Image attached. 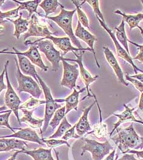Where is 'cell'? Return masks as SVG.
Instances as JSON below:
<instances>
[{
    "mask_svg": "<svg viewBox=\"0 0 143 160\" xmlns=\"http://www.w3.org/2000/svg\"><path fill=\"white\" fill-rule=\"evenodd\" d=\"M130 77L131 78L139 80L143 84V73H138V74H136L135 75H130Z\"/></svg>",
    "mask_w": 143,
    "mask_h": 160,
    "instance_id": "cell-45",
    "label": "cell"
},
{
    "mask_svg": "<svg viewBox=\"0 0 143 160\" xmlns=\"http://www.w3.org/2000/svg\"><path fill=\"white\" fill-rule=\"evenodd\" d=\"M61 4L58 0H44L42 1L39 6L45 11V17H49V15L54 12L59 6H61Z\"/></svg>",
    "mask_w": 143,
    "mask_h": 160,
    "instance_id": "cell-29",
    "label": "cell"
},
{
    "mask_svg": "<svg viewBox=\"0 0 143 160\" xmlns=\"http://www.w3.org/2000/svg\"><path fill=\"white\" fill-rule=\"evenodd\" d=\"M17 57L18 60V66L21 72L25 75L34 78V80L39 83L36 77L38 73L34 65L24 56L17 54Z\"/></svg>",
    "mask_w": 143,
    "mask_h": 160,
    "instance_id": "cell-19",
    "label": "cell"
},
{
    "mask_svg": "<svg viewBox=\"0 0 143 160\" xmlns=\"http://www.w3.org/2000/svg\"><path fill=\"white\" fill-rule=\"evenodd\" d=\"M115 154H116V148H115V149L112 150V152L109 155H108V156H106V157L103 160H114Z\"/></svg>",
    "mask_w": 143,
    "mask_h": 160,
    "instance_id": "cell-44",
    "label": "cell"
},
{
    "mask_svg": "<svg viewBox=\"0 0 143 160\" xmlns=\"http://www.w3.org/2000/svg\"><path fill=\"white\" fill-rule=\"evenodd\" d=\"M43 104H45V100H39V99L31 97L23 105L20 107L19 110L21 109H35L36 108Z\"/></svg>",
    "mask_w": 143,
    "mask_h": 160,
    "instance_id": "cell-33",
    "label": "cell"
},
{
    "mask_svg": "<svg viewBox=\"0 0 143 160\" xmlns=\"http://www.w3.org/2000/svg\"><path fill=\"white\" fill-rule=\"evenodd\" d=\"M86 2H88L91 7L93 9V11L94 12V13L96 17H98L99 18H100L103 22H105V20L104 15L102 13V12L100 11V7H99V1L98 0H87L85 1Z\"/></svg>",
    "mask_w": 143,
    "mask_h": 160,
    "instance_id": "cell-35",
    "label": "cell"
},
{
    "mask_svg": "<svg viewBox=\"0 0 143 160\" xmlns=\"http://www.w3.org/2000/svg\"><path fill=\"white\" fill-rule=\"evenodd\" d=\"M21 152H22V150H17V151H16V152L13 153V155L7 160H16L17 156L18 155V153H21Z\"/></svg>",
    "mask_w": 143,
    "mask_h": 160,
    "instance_id": "cell-47",
    "label": "cell"
},
{
    "mask_svg": "<svg viewBox=\"0 0 143 160\" xmlns=\"http://www.w3.org/2000/svg\"><path fill=\"white\" fill-rule=\"evenodd\" d=\"M97 19L98 20L100 26L102 27L108 33V34L110 35V36L111 37V39L114 42V44L115 45V47H116V53H117V56L118 57L120 58H122L123 59H124L125 61H126L127 62H129L130 64H131V66L133 68V70L135 73V74H138V72H141L142 73H143V70H141L140 68H138L136 67L134 62H133V61L132 59V58L130 56V54L128 53L126 50L120 45V44L119 43L118 40H117V39L116 38V36H115V34L113 32V31L107 27L106 23L103 22L100 18H99L98 17H96Z\"/></svg>",
    "mask_w": 143,
    "mask_h": 160,
    "instance_id": "cell-11",
    "label": "cell"
},
{
    "mask_svg": "<svg viewBox=\"0 0 143 160\" xmlns=\"http://www.w3.org/2000/svg\"><path fill=\"white\" fill-rule=\"evenodd\" d=\"M115 36L118 42L124 47V48L126 50L128 53L130 54V51L128 45V38L125 29V22L124 20H122L120 24L118 27L115 28Z\"/></svg>",
    "mask_w": 143,
    "mask_h": 160,
    "instance_id": "cell-27",
    "label": "cell"
},
{
    "mask_svg": "<svg viewBox=\"0 0 143 160\" xmlns=\"http://www.w3.org/2000/svg\"><path fill=\"white\" fill-rule=\"evenodd\" d=\"M13 130H18V132H17L12 134L1 136V138L21 139L24 141L36 142L40 146H43L44 144L42 142L43 138H40L36 132L30 128H26L24 129L13 128Z\"/></svg>",
    "mask_w": 143,
    "mask_h": 160,
    "instance_id": "cell-13",
    "label": "cell"
},
{
    "mask_svg": "<svg viewBox=\"0 0 143 160\" xmlns=\"http://www.w3.org/2000/svg\"><path fill=\"white\" fill-rule=\"evenodd\" d=\"M88 134H92L98 139H104L108 135H109L107 131V125L102 121V114H100L99 122L96 124L94 127L93 130H92L90 132H88Z\"/></svg>",
    "mask_w": 143,
    "mask_h": 160,
    "instance_id": "cell-28",
    "label": "cell"
},
{
    "mask_svg": "<svg viewBox=\"0 0 143 160\" xmlns=\"http://www.w3.org/2000/svg\"><path fill=\"white\" fill-rule=\"evenodd\" d=\"M65 116V107H61L57 109L52 118L50 120L49 125L52 127L53 130H54L61 122V121Z\"/></svg>",
    "mask_w": 143,
    "mask_h": 160,
    "instance_id": "cell-31",
    "label": "cell"
},
{
    "mask_svg": "<svg viewBox=\"0 0 143 160\" xmlns=\"http://www.w3.org/2000/svg\"><path fill=\"white\" fill-rule=\"evenodd\" d=\"M63 64V75L60 84L61 86L74 89L76 88V82L79 75V67L77 64H70L62 59Z\"/></svg>",
    "mask_w": 143,
    "mask_h": 160,
    "instance_id": "cell-8",
    "label": "cell"
},
{
    "mask_svg": "<svg viewBox=\"0 0 143 160\" xmlns=\"http://www.w3.org/2000/svg\"><path fill=\"white\" fill-rule=\"evenodd\" d=\"M125 80L130 82L132 84H133L136 89L138 90L140 92H143V84L139 80L130 77V75L128 74L125 75Z\"/></svg>",
    "mask_w": 143,
    "mask_h": 160,
    "instance_id": "cell-39",
    "label": "cell"
},
{
    "mask_svg": "<svg viewBox=\"0 0 143 160\" xmlns=\"http://www.w3.org/2000/svg\"><path fill=\"white\" fill-rule=\"evenodd\" d=\"M52 149L51 148L50 149L39 148L36 150H22L21 153L30 156L34 160H54L52 155Z\"/></svg>",
    "mask_w": 143,
    "mask_h": 160,
    "instance_id": "cell-23",
    "label": "cell"
},
{
    "mask_svg": "<svg viewBox=\"0 0 143 160\" xmlns=\"http://www.w3.org/2000/svg\"><path fill=\"white\" fill-rule=\"evenodd\" d=\"M72 127V125L68 122L66 116H65L60 123L56 132L51 136H50L49 139H56L59 138H62V136L65 134V132Z\"/></svg>",
    "mask_w": 143,
    "mask_h": 160,
    "instance_id": "cell-32",
    "label": "cell"
},
{
    "mask_svg": "<svg viewBox=\"0 0 143 160\" xmlns=\"http://www.w3.org/2000/svg\"><path fill=\"white\" fill-rule=\"evenodd\" d=\"M115 13H117L122 16V20L124 22L127 23L129 25L130 30L132 29L139 27V24L141 21L143 20V13H139L136 15H130V14H126L122 12L120 10H116L115 11Z\"/></svg>",
    "mask_w": 143,
    "mask_h": 160,
    "instance_id": "cell-25",
    "label": "cell"
},
{
    "mask_svg": "<svg viewBox=\"0 0 143 160\" xmlns=\"http://www.w3.org/2000/svg\"><path fill=\"white\" fill-rule=\"evenodd\" d=\"M5 2L4 0H0V7Z\"/></svg>",
    "mask_w": 143,
    "mask_h": 160,
    "instance_id": "cell-50",
    "label": "cell"
},
{
    "mask_svg": "<svg viewBox=\"0 0 143 160\" xmlns=\"http://www.w3.org/2000/svg\"><path fill=\"white\" fill-rule=\"evenodd\" d=\"M45 39H49L50 40L53 44L56 45L59 49H61L63 52V54L62 56L63 57L65 56L66 54L67 53L69 52H81L82 51L81 50L79 49L78 48L74 47L72 45L71 43V40L68 37H63V38H56L54 37L53 36H49L45 38ZM84 52V51H83Z\"/></svg>",
    "mask_w": 143,
    "mask_h": 160,
    "instance_id": "cell-20",
    "label": "cell"
},
{
    "mask_svg": "<svg viewBox=\"0 0 143 160\" xmlns=\"http://www.w3.org/2000/svg\"><path fill=\"white\" fill-rule=\"evenodd\" d=\"M104 53L105 58L110 64V66L113 68L115 75L117 77V80L120 82L122 84L128 86L129 83L125 81V80L124 78V73L122 72V68L120 67L117 59L115 56L114 54L109 49V48L106 47H104Z\"/></svg>",
    "mask_w": 143,
    "mask_h": 160,
    "instance_id": "cell-15",
    "label": "cell"
},
{
    "mask_svg": "<svg viewBox=\"0 0 143 160\" xmlns=\"http://www.w3.org/2000/svg\"><path fill=\"white\" fill-rule=\"evenodd\" d=\"M9 61L8 60L6 61L4 64V68L6 69L5 76H6V82H7V91L6 92L5 97H4L5 105L13 112L18 122L21 125L20 119L19 118V115H18V110H19V108L20 107V104L22 102L19 97L15 92L13 88V86L11 83V81L9 80L8 73V67L9 65Z\"/></svg>",
    "mask_w": 143,
    "mask_h": 160,
    "instance_id": "cell-7",
    "label": "cell"
},
{
    "mask_svg": "<svg viewBox=\"0 0 143 160\" xmlns=\"http://www.w3.org/2000/svg\"><path fill=\"white\" fill-rule=\"evenodd\" d=\"M116 130V134L110 138L122 153H127L132 150L143 149V138L137 134L133 123L128 127L118 128Z\"/></svg>",
    "mask_w": 143,
    "mask_h": 160,
    "instance_id": "cell-1",
    "label": "cell"
},
{
    "mask_svg": "<svg viewBox=\"0 0 143 160\" xmlns=\"http://www.w3.org/2000/svg\"><path fill=\"white\" fill-rule=\"evenodd\" d=\"M142 36H143V35H142ZM128 42H130V43H131L132 45H133L137 47L138 48V49H139V53H138L137 56H136V57L132 58L133 61V60H138V61H140L141 62L143 63V45H138V43H135V42H133L129 40V39H128Z\"/></svg>",
    "mask_w": 143,
    "mask_h": 160,
    "instance_id": "cell-40",
    "label": "cell"
},
{
    "mask_svg": "<svg viewBox=\"0 0 143 160\" xmlns=\"http://www.w3.org/2000/svg\"><path fill=\"white\" fill-rule=\"evenodd\" d=\"M132 153V154H135L137 155V157L140 158H141L143 160V150H130L128 153Z\"/></svg>",
    "mask_w": 143,
    "mask_h": 160,
    "instance_id": "cell-43",
    "label": "cell"
},
{
    "mask_svg": "<svg viewBox=\"0 0 143 160\" xmlns=\"http://www.w3.org/2000/svg\"><path fill=\"white\" fill-rule=\"evenodd\" d=\"M96 103V102H94L89 107L84 108L83 110V114L79 118L78 122L76 123V131L78 136L81 138L86 133H88L92 129L91 127L89 122L88 121V114L92 109Z\"/></svg>",
    "mask_w": 143,
    "mask_h": 160,
    "instance_id": "cell-17",
    "label": "cell"
},
{
    "mask_svg": "<svg viewBox=\"0 0 143 160\" xmlns=\"http://www.w3.org/2000/svg\"><path fill=\"white\" fill-rule=\"evenodd\" d=\"M141 2H142V4H143V1H141Z\"/></svg>",
    "mask_w": 143,
    "mask_h": 160,
    "instance_id": "cell-54",
    "label": "cell"
},
{
    "mask_svg": "<svg viewBox=\"0 0 143 160\" xmlns=\"http://www.w3.org/2000/svg\"><path fill=\"white\" fill-rule=\"evenodd\" d=\"M42 142L43 144H46L47 146L51 148H54L55 147H58L62 145H66L69 147H70V145L68 143L67 141L63 139H42Z\"/></svg>",
    "mask_w": 143,
    "mask_h": 160,
    "instance_id": "cell-34",
    "label": "cell"
},
{
    "mask_svg": "<svg viewBox=\"0 0 143 160\" xmlns=\"http://www.w3.org/2000/svg\"><path fill=\"white\" fill-rule=\"evenodd\" d=\"M123 106L125 108V110L121 113V114H113L114 116H116L118 118L119 120L116 123L113 124L114 128L112 130V131L109 133L110 137L112 136V134L114 133V132H115V130H116L117 128H119V127L124 122H136V123H139L143 125V120H138L136 119V118L135 117V116L133 115V111L134 110L136 109V108H131L129 107H128L127 105H126L125 104H124Z\"/></svg>",
    "mask_w": 143,
    "mask_h": 160,
    "instance_id": "cell-16",
    "label": "cell"
},
{
    "mask_svg": "<svg viewBox=\"0 0 143 160\" xmlns=\"http://www.w3.org/2000/svg\"><path fill=\"white\" fill-rule=\"evenodd\" d=\"M118 154H116V158H115V160H118Z\"/></svg>",
    "mask_w": 143,
    "mask_h": 160,
    "instance_id": "cell-53",
    "label": "cell"
},
{
    "mask_svg": "<svg viewBox=\"0 0 143 160\" xmlns=\"http://www.w3.org/2000/svg\"><path fill=\"white\" fill-rule=\"evenodd\" d=\"M86 88H83L78 91L75 88L74 89L73 92L64 99H55V102H65V115L67 114L71 110L74 109L77 111L79 103V93L84 92Z\"/></svg>",
    "mask_w": 143,
    "mask_h": 160,
    "instance_id": "cell-21",
    "label": "cell"
},
{
    "mask_svg": "<svg viewBox=\"0 0 143 160\" xmlns=\"http://www.w3.org/2000/svg\"></svg>",
    "mask_w": 143,
    "mask_h": 160,
    "instance_id": "cell-56",
    "label": "cell"
},
{
    "mask_svg": "<svg viewBox=\"0 0 143 160\" xmlns=\"http://www.w3.org/2000/svg\"><path fill=\"white\" fill-rule=\"evenodd\" d=\"M19 11H20V6H18L16 9H14L6 12H3L0 10V22L3 21L6 18L9 19L11 18L18 17L20 16L18 13Z\"/></svg>",
    "mask_w": 143,
    "mask_h": 160,
    "instance_id": "cell-36",
    "label": "cell"
},
{
    "mask_svg": "<svg viewBox=\"0 0 143 160\" xmlns=\"http://www.w3.org/2000/svg\"><path fill=\"white\" fill-rule=\"evenodd\" d=\"M117 160H143V159H136L134 154L132 153H125L121 158Z\"/></svg>",
    "mask_w": 143,
    "mask_h": 160,
    "instance_id": "cell-42",
    "label": "cell"
},
{
    "mask_svg": "<svg viewBox=\"0 0 143 160\" xmlns=\"http://www.w3.org/2000/svg\"><path fill=\"white\" fill-rule=\"evenodd\" d=\"M12 112L13 111L10 110L9 112L0 115V127H7L10 130H11V132H14V130L11 127L9 122V117Z\"/></svg>",
    "mask_w": 143,
    "mask_h": 160,
    "instance_id": "cell-37",
    "label": "cell"
},
{
    "mask_svg": "<svg viewBox=\"0 0 143 160\" xmlns=\"http://www.w3.org/2000/svg\"><path fill=\"white\" fill-rule=\"evenodd\" d=\"M13 2L20 4L19 6L20 8V10L25 9L26 11H28L29 12V16H28V19L31 18V16L34 13H37L41 17H43L42 15L40 13L38 12V8L39 6L40 3L42 2L40 0H34V1H28L25 2H21L19 1H13Z\"/></svg>",
    "mask_w": 143,
    "mask_h": 160,
    "instance_id": "cell-26",
    "label": "cell"
},
{
    "mask_svg": "<svg viewBox=\"0 0 143 160\" xmlns=\"http://www.w3.org/2000/svg\"><path fill=\"white\" fill-rule=\"evenodd\" d=\"M8 22L7 20H3V21H1V22H0V24L4 23H6V22Z\"/></svg>",
    "mask_w": 143,
    "mask_h": 160,
    "instance_id": "cell-52",
    "label": "cell"
},
{
    "mask_svg": "<svg viewBox=\"0 0 143 160\" xmlns=\"http://www.w3.org/2000/svg\"><path fill=\"white\" fill-rule=\"evenodd\" d=\"M28 147L25 141L17 138H1L0 139V152H9L13 150H24Z\"/></svg>",
    "mask_w": 143,
    "mask_h": 160,
    "instance_id": "cell-18",
    "label": "cell"
},
{
    "mask_svg": "<svg viewBox=\"0 0 143 160\" xmlns=\"http://www.w3.org/2000/svg\"><path fill=\"white\" fill-rule=\"evenodd\" d=\"M74 34L77 38H79V39L83 40L84 42H86L87 43L89 48L91 49L92 53L94 54V59H95V61L96 62L97 67L100 68V66L99 63V61H98L97 56H96L94 48V42L97 40L95 36L94 35L92 34L91 32H89L88 30H86L84 27H83L81 25V24L79 23V22H78V25L75 29Z\"/></svg>",
    "mask_w": 143,
    "mask_h": 160,
    "instance_id": "cell-14",
    "label": "cell"
},
{
    "mask_svg": "<svg viewBox=\"0 0 143 160\" xmlns=\"http://www.w3.org/2000/svg\"><path fill=\"white\" fill-rule=\"evenodd\" d=\"M60 7H61V12L58 15L55 17H48L46 18L52 20L60 27L64 31L65 34L68 36V38H69V39L73 43V44L77 47V48L84 52L89 51L92 52L89 48H84L82 47L80 42L75 37V34L74 32L73 28H72V20H73L74 15L77 11L76 9L72 11H67V10H65L64 7L62 4L61 5Z\"/></svg>",
    "mask_w": 143,
    "mask_h": 160,
    "instance_id": "cell-2",
    "label": "cell"
},
{
    "mask_svg": "<svg viewBox=\"0 0 143 160\" xmlns=\"http://www.w3.org/2000/svg\"><path fill=\"white\" fill-rule=\"evenodd\" d=\"M75 128H76V123L65 132V134L61 138L62 139L67 141L71 138H75V139L81 138L79 136H78L77 134L75 133Z\"/></svg>",
    "mask_w": 143,
    "mask_h": 160,
    "instance_id": "cell-38",
    "label": "cell"
},
{
    "mask_svg": "<svg viewBox=\"0 0 143 160\" xmlns=\"http://www.w3.org/2000/svg\"><path fill=\"white\" fill-rule=\"evenodd\" d=\"M0 139H1V136H0Z\"/></svg>",
    "mask_w": 143,
    "mask_h": 160,
    "instance_id": "cell-55",
    "label": "cell"
},
{
    "mask_svg": "<svg viewBox=\"0 0 143 160\" xmlns=\"http://www.w3.org/2000/svg\"><path fill=\"white\" fill-rule=\"evenodd\" d=\"M8 20L11 22L13 23L15 27V31L13 35V36H15L17 38V39H19L22 34L25 33L28 31L29 25V21L28 18L25 19L22 18V13H20L19 17L16 20Z\"/></svg>",
    "mask_w": 143,
    "mask_h": 160,
    "instance_id": "cell-24",
    "label": "cell"
},
{
    "mask_svg": "<svg viewBox=\"0 0 143 160\" xmlns=\"http://www.w3.org/2000/svg\"><path fill=\"white\" fill-rule=\"evenodd\" d=\"M138 108L140 110L143 111V92L141 94L140 98V102H139V105H138Z\"/></svg>",
    "mask_w": 143,
    "mask_h": 160,
    "instance_id": "cell-46",
    "label": "cell"
},
{
    "mask_svg": "<svg viewBox=\"0 0 143 160\" xmlns=\"http://www.w3.org/2000/svg\"><path fill=\"white\" fill-rule=\"evenodd\" d=\"M8 50H9L8 48H6V49H4V50H1V51H0V54H8V52H7V51H8Z\"/></svg>",
    "mask_w": 143,
    "mask_h": 160,
    "instance_id": "cell-49",
    "label": "cell"
},
{
    "mask_svg": "<svg viewBox=\"0 0 143 160\" xmlns=\"http://www.w3.org/2000/svg\"><path fill=\"white\" fill-rule=\"evenodd\" d=\"M85 2L86 1H84L82 2V3L79 4L80 2L79 1H72V2L76 6V10H77L76 12H77L78 22H79V23L81 24L82 26H83L84 28H87L88 29H89V24L88 18L86 13H84L81 9V5Z\"/></svg>",
    "mask_w": 143,
    "mask_h": 160,
    "instance_id": "cell-30",
    "label": "cell"
},
{
    "mask_svg": "<svg viewBox=\"0 0 143 160\" xmlns=\"http://www.w3.org/2000/svg\"><path fill=\"white\" fill-rule=\"evenodd\" d=\"M14 60L17 66L16 78L18 82L17 90L19 93L26 92L31 94L34 98L39 99L43 92L42 89H40L39 83L37 82L31 77L23 75L19 68L18 62L16 58Z\"/></svg>",
    "mask_w": 143,
    "mask_h": 160,
    "instance_id": "cell-5",
    "label": "cell"
},
{
    "mask_svg": "<svg viewBox=\"0 0 143 160\" xmlns=\"http://www.w3.org/2000/svg\"><path fill=\"white\" fill-rule=\"evenodd\" d=\"M138 28H139V29H140V31H141V34H142V35H143V28H141V27H140V26H139V27H138Z\"/></svg>",
    "mask_w": 143,
    "mask_h": 160,
    "instance_id": "cell-51",
    "label": "cell"
},
{
    "mask_svg": "<svg viewBox=\"0 0 143 160\" xmlns=\"http://www.w3.org/2000/svg\"><path fill=\"white\" fill-rule=\"evenodd\" d=\"M25 45H35L38 47L41 52L44 54L47 59L50 62L52 66V71L57 72L59 68V62L62 61L63 56L60 52L57 50L52 42L45 38H42L39 40L32 42L31 40H26L24 42Z\"/></svg>",
    "mask_w": 143,
    "mask_h": 160,
    "instance_id": "cell-3",
    "label": "cell"
},
{
    "mask_svg": "<svg viewBox=\"0 0 143 160\" xmlns=\"http://www.w3.org/2000/svg\"><path fill=\"white\" fill-rule=\"evenodd\" d=\"M7 109H8V107H6V105L0 107V113L3 112V111H7Z\"/></svg>",
    "mask_w": 143,
    "mask_h": 160,
    "instance_id": "cell-48",
    "label": "cell"
},
{
    "mask_svg": "<svg viewBox=\"0 0 143 160\" xmlns=\"http://www.w3.org/2000/svg\"><path fill=\"white\" fill-rule=\"evenodd\" d=\"M37 78L39 81V83L41 86L43 92L44 93L45 98V116H44V122L42 132H45L50 123V122L55 112V111L61 108V105L58 104L54 99H53L52 95L51 93L50 88L45 84L39 75H37Z\"/></svg>",
    "mask_w": 143,
    "mask_h": 160,
    "instance_id": "cell-6",
    "label": "cell"
},
{
    "mask_svg": "<svg viewBox=\"0 0 143 160\" xmlns=\"http://www.w3.org/2000/svg\"><path fill=\"white\" fill-rule=\"evenodd\" d=\"M5 73H6V69L5 68H4L3 72L0 75V93L3 91L7 89V85L4 83V81Z\"/></svg>",
    "mask_w": 143,
    "mask_h": 160,
    "instance_id": "cell-41",
    "label": "cell"
},
{
    "mask_svg": "<svg viewBox=\"0 0 143 160\" xmlns=\"http://www.w3.org/2000/svg\"><path fill=\"white\" fill-rule=\"evenodd\" d=\"M20 110H21L23 114V116L20 119V123H26L33 128H39L42 136V130H41V127L43 125L44 120L36 119L33 117V114L34 109L32 111H28L26 109H21Z\"/></svg>",
    "mask_w": 143,
    "mask_h": 160,
    "instance_id": "cell-22",
    "label": "cell"
},
{
    "mask_svg": "<svg viewBox=\"0 0 143 160\" xmlns=\"http://www.w3.org/2000/svg\"><path fill=\"white\" fill-rule=\"evenodd\" d=\"M84 142L82 147V152L80 154L83 156L86 152H90L93 160H103L105 157L109 155L115 148L106 140L104 142H99L94 139H90L86 138H81Z\"/></svg>",
    "mask_w": 143,
    "mask_h": 160,
    "instance_id": "cell-4",
    "label": "cell"
},
{
    "mask_svg": "<svg viewBox=\"0 0 143 160\" xmlns=\"http://www.w3.org/2000/svg\"><path fill=\"white\" fill-rule=\"evenodd\" d=\"M84 53V52L83 51H81L80 53L77 54L75 52H73V53L74 54V55L76 56L77 59H69V58H64L63 59L65 61H73V62H75L78 65V67L79 68V74H80V77L82 81H83L84 85H85V88L87 90V92L88 94L87 95L84 97L81 100H84L87 97H94L93 95H91V93L89 92V87L90 86L91 83H92L93 82L95 81L97 79V78L99 77L98 75H96L95 77H92L91 75V73L84 68L83 64V54Z\"/></svg>",
    "mask_w": 143,
    "mask_h": 160,
    "instance_id": "cell-10",
    "label": "cell"
},
{
    "mask_svg": "<svg viewBox=\"0 0 143 160\" xmlns=\"http://www.w3.org/2000/svg\"><path fill=\"white\" fill-rule=\"evenodd\" d=\"M56 32H52L49 29L48 27L45 25L41 24L39 22V19L36 15L33 14L29 20V25L28 31L23 35L24 40L30 37H42L43 38H46L49 36H52Z\"/></svg>",
    "mask_w": 143,
    "mask_h": 160,
    "instance_id": "cell-9",
    "label": "cell"
},
{
    "mask_svg": "<svg viewBox=\"0 0 143 160\" xmlns=\"http://www.w3.org/2000/svg\"><path fill=\"white\" fill-rule=\"evenodd\" d=\"M14 52H8V54H20L26 57L33 64L36 65L38 67H39L42 71L43 72H47L49 67L46 66L41 57V55L39 53V50L38 47L35 45H30L29 48L28 50L25 52H19L18 50L16 49L14 47H13Z\"/></svg>",
    "mask_w": 143,
    "mask_h": 160,
    "instance_id": "cell-12",
    "label": "cell"
}]
</instances>
